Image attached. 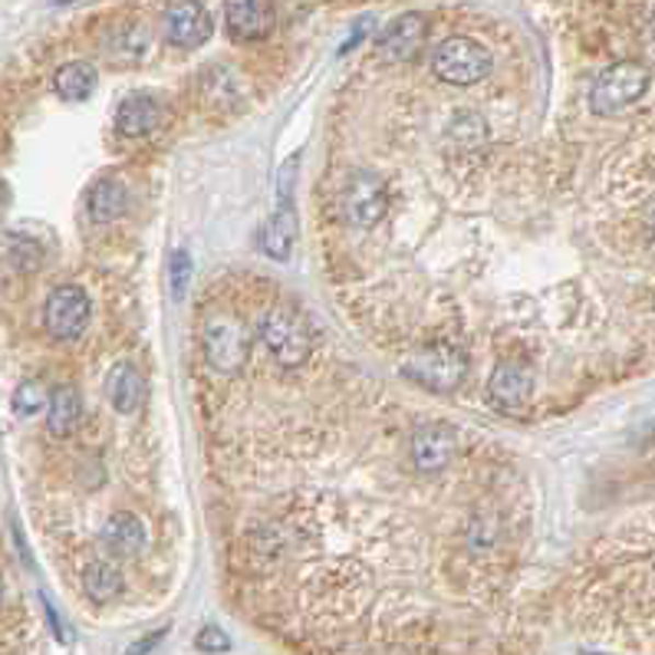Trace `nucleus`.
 <instances>
[{
  "instance_id": "13",
  "label": "nucleus",
  "mask_w": 655,
  "mask_h": 655,
  "mask_svg": "<svg viewBox=\"0 0 655 655\" xmlns=\"http://www.w3.org/2000/svg\"><path fill=\"white\" fill-rule=\"evenodd\" d=\"M198 100L211 113H238L248 100V87L234 67H208L198 77Z\"/></svg>"
},
{
  "instance_id": "17",
  "label": "nucleus",
  "mask_w": 655,
  "mask_h": 655,
  "mask_svg": "<svg viewBox=\"0 0 655 655\" xmlns=\"http://www.w3.org/2000/svg\"><path fill=\"white\" fill-rule=\"evenodd\" d=\"M83 399L73 386H57L47 399V428L54 438H70L80 428Z\"/></svg>"
},
{
  "instance_id": "26",
  "label": "nucleus",
  "mask_w": 655,
  "mask_h": 655,
  "mask_svg": "<svg viewBox=\"0 0 655 655\" xmlns=\"http://www.w3.org/2000/svg\"><path fill=\"white\" fill-rule=\"evenodd\" d=\"M188 284H192V257H188V251H175V257H172V294H175V300H185Z\"/></svg>"
},
{
  "instance_id": "12",
  "label": "nucleus",
  "mask_w": 655,
  "mask_h": 655,
  "mask_svg": "<svg viewBox=\"0 0 655 655\" xmlns=\"http://www.w3.org/2000/svg\"><path fill=\"white\" fill-rule=\"evenodd\" d=\"M425 37H428V18L425 14H402L382 31L379 57L386 64H405L422 50Z\"/></svg>"
},
{
  "instance_id": "8",
  "label": "nucleus",
  "mask_w": 655,
  "mask_h": 655,
  "mask_svg": "<svg viewBox=\"0 0 655 655\" xmlns=\"http://www.w3.org/2000/svg\"><path fill=\"white\" fill-rule=\"evenodd\" d=\"M211 34H215V21H211L208 8L198 4V0H182V4L169 8L162 18V37L179 50H195V47L208 44Z\"/></svg>"
},
{
  "instance_id": "19",
  "label": "nucleus",
  "mask_w": 655,
  "mask_h": 655,
  "mask_svg": "<svg viewBox=\"0 0 655 655\" xmlns=\"http://www.w3.org/2000/svg\"><path fill=\"white\" fill-rule=\"evenodd\" d=\"M96 83H100V73H96V67H93L90 60L64 64V67L57 70V77H54V90H57V96H64V100H70V103H83V100H90L93 90H96Z\"/></svg>"
},
{
  "instance_id": "9",
  "label": "nucleus",
  "mask_w": 655,
  "mask_h": 655,
  "mask_svg": "<svg viewBox=\"0 0 655 655\" xmlns=\"http://www.w3.org/2000/svg\"><path fill=\"white\" fill-rule=\"evenodd\" d=\"M277 24L274 0H228L225 4V27L238 44L264 41Z\"/></svg>"
},
{
  "instance_id": "2",
  "label": "nucleus",
  "mask_w": 655,
  "mask_h": 655,
  "mask_svg": "<svg viewBox=\"0 0 655 655\" xmlns=\"http://www.w3.org/2000/svg\"><path fill=\"white\" fill-rule=\"evenodd\" d=\"M257 333H261V343L267 346V353L280 366L294 369V366H303L310 359L313 340H310L307 320L297 310H290V307H271L261 317Z\"/></svg>"
},
{
  "instance_id": "5",
  "label": "nucleus",
  "mask_w": 655,
  "mask_h": 655,
  "mask_svg": "<svg viewBox=\"0 0 655 655\" xmlns=\"http://www.w3.org/2000/svg\"><path fill=\"white\" fill-rule=\"evenodd\" d=\"M402 372L428 392H455L468 376V359L461 349H455L448 343H435V346L418 349L402 366Z\"/></svg>"
},
{
  "instance_id": "6",
  "label": "nucleus",
  "mask_w": 655,
  "mask_h": 655,
  "mask_svg": "<svg viewBox=\"0 0 655 655\" xmlns=\"http://www.w3.org/2000/svg\"><path fill=\"white\" fill-rule=\"evenodd\" d=\"M90 317H93V303H90V294L80 284L54 287L47 303H44V326L60 343L80 340L90 326Z\"/></svg>"
},
{
  "instance_id": "28",
  "label": "nucleus",
  "mask_w": 655,
  "mask_h": 655,
  "mask_svg": "<svg viewBox=\"0 0 655 655\" xmlns=\"http://www.w3.org/2000/svg\"><path fill=\"white\" fill-rule=\"evenodd\" d=\"M162 639H165V629H159V632H152V635L139 639L136 645H129V652H126V655H146V652H152V648H156Z\"/></svg>"
},
{
  "instance_id": "18",
  "label": "nucleus",
  "mask_w": 655,
  "mask_h": 655,
  "mask_svg": "<svg viewBox=\"0 0 655 655\" xmlns=\"http://www.w3.org/2000/svg\"><path fill=\"white\" fill-rule=\"evenodd\" d=\"M294 244H297V218H294V208L290 202H284L264 225L261 231V248L267 257L274 261H290L294 254Z\"/></svg>"
},
{
  "instance_id": "15",
  "label": "nucleus",
  "mask_w": 655,
  "mask_h": 655,
  "mask_svg": "<svg viewBox=\"0 0 655 655\" xmlns=\"http://www.w3.org/2000/svg\"><path fill=\"white\" fill-rule=\"evenodd\" d=\"M129 211V185L119 175H100L87 188V215L93 225H113Z\"/></svg>"
},
{
  "instance_id": "31",
  "label": "nucleus",
  "mask_w": 655,
  "mask_h": 655,
  "mask_svg": "<svg viewBox=\"0 0 655 655\" xmlns=\"http://www.w3.org/2000/svg\"><path fill=\"white\" fill-rule=\"evenodd\" d=\"M0 596H4V583H0Z\"/></svg>"
},
{
  "instance_id": "30",
  "label": "nucleus",
  "mask_w": 655,
  "mask_h": 655,
  "mask_svg": "<svg viewBox=\"0 0 655 655\" xmlns=\"http://www.w3.org/2000/svg\"><path fill=\"white\" fill-rule=\"evenodd\" d=\"M648 34H652V54H655V8H652V18H648Z\"/></svg>"
},
{
  "instance_id": "3",
  "label": "nucleus",
  "mask_w": 655,
  "mask_h": 655,
  "mask_svg": "<svg viewBox=\"0 0 655 655\" xmlns=\"http://www.w3.org/2000/svg\"><path fill=\"white\" fill-rule=\"evenodd\" d=\"M205 363L221 372V376H234L244 369V363L251 359V333L248 323L234 313H215L205 323Z\"/></svg>"
},
{
  "instance_id": "22",
  "label": "nucleus",
  "mask_w": 655,
  "mask_h": 655,
  "mask_svg": "<svg viewBox=\"0 0 655 655\" xmlns=\"http://www.w3.org/2000/svg\"><path fill=\"white\" fill-rule=\"evenodd\" d=\"M83 593L93 599V602H110L123 593V573L116 563L110 560H93L87 570H83Z\"/></svg>"
},
{
  "instance_id": "21",
  "label": "nucleus",
  "mask_w": 655,
  "mask_h": 655,
  "mask_svg": "<svg viewBox=\"0 0 655 655\" xmlns=\"http://www.w3.org/2000/svg\"><path fill=\"white\" fill-rule=\"evenodd\" d=\"M149 50H152V34H149L146 27H136V24L116 27V31L110 34V41H106V54H110L116 64H129V67L142 64V60L149 57Z\"/></svg>"
},
{
  "instance_id": "32",
  "label": "nucleus",
  "mask_w": 655,
  "mask_h": 655,
  "mask_svg": "<svg viewBox=\"0 0 655 655\" xmlns=\"http://www.w3.org/2000/svg\"><path fill=\"white\" fill-rule=\"evenodd\" d=\"M60 4H70V0H60Z\"/></svg>"
},
{
  "instance_id": "4",
  "label": "nucleus",
  "mask_w": 655,
  "mask_h": 655,
  "mask_svg": "<svg viewBox=\"0 0 655 655\" xmlns=\"http://www.w3.org/2000/svg\"><path fill=\"white\" fill-rule=\"evenodd\" d=\"M494 70L491 54L471 37H448L432 54V73L448 87H474Z\"/></svg>"
},
{
  "instance_id": "14",
  "label": "nucleus",
  "mask_w": 655,
  "mask_h": 655,
  "mask_svg": "<svg viewBox=\"0 0 655 655\" xmlns=\"http://www.w3.org/2000/svg\"><path fill=\"white\" fill-rule=\"evenodd\" d=\"M165 123V106L152 93H129L116 106V133L126 139H146Z\"/></svg>"
},
{
  "instance_id": "10",
  "label": "nucleus",
  "mask_w": 655,
  "mask_h": 655,
  "mask_svg": "<svg viewBox=\"0 0 655 655\" xmlns=\"http://www.w3.org/2000/svg\"><path fill=\"white\" fill-rule=\"evenodd\" d=\"M533 392V372L520 359H501L491 372L487 395L501 412H517L530 402Z\"/></svg>"
},
{
  "instance_id": "1",
  "label": "nucleus",
  "mask_w": 655,
  "mask_h": 655,
  "mask_svg": "<svg viewBox=\"0 0 655 655\" xmlns=\"http://www.w3.org/2000/svg\"><path fill=\"white\" fill-rule=\"evenodd\" d=\"M648 83H652V73L642 64H632V60L612 64L589 87V110L602 119L619 116L645 96Z\"/></svg>"
},
{
  "instance_id": "25",
  "label": "nucleus",
  "mask_w": 655,
  "mask_h": 655,
  "mask_svg": "<svg viewBox=\"0 0 655 655\" xmlns=\"http://www.w3.org/2000/svg\"><path fill=\"white\" fill-rule=\"evenodd\" d=\"M451 136H455L461 146H481V142L487 139V126H484L481 116L464 113V116H458V119L451 123Z\"/></svg>"
},
{
  "instance_id": "27",
  "label": "nucleus",
  "mask_w": 655,
  "mask_h": 655,
  "mask_svg": "<svg viewBox=\"0 0 655 655\" xmlns=\"http://www.w3.org/2000/svg\"><path fill=\"white\" fill-rule=\"evenodd\" d=\"M195 645H198L202 652H228V648H231V639H228L225 629H218V625H205V629L195 635Z\"/></svg>"
},
{
  "instance_id": "7",
  "label": "nucleus",
  "mask_w": 655,
  "mask_h": 655,
  "mask_svg": "<svg viewBox=\"0 0 655 655\" xmlns=\"http://www.w3.org/2000/svg\"><path fill=\"white\" fill-rule=\"evenodd\" d=\"M389 208V188L372 172H356L343 192V211L353 228H376L386 218Z\"/></svg>"
},
{
  "instance_id": "20",
  "label": "nucleus",
  "mask_w": 655,
  "mask_h": 655,
  "mask_svg": "<svg viewBox=\"0 0 655 655\" xmlns=\"http://www.w3.org/2000/svg\"><path fill=\"white\" fill-rule=\"evenodd\" d=\"M103 543L119 556H133L146 547V527L136 514H113L103 527Z\"/></svg>"
},
{
  "instance_id": "11",
  "label": "nucleus",
  "mask_w": 655,
  "mask_h": 655,
  "mask_svg": "<svg viewBox=\"0 0 655 655\" xmlns=\"http://www.w3.org/2000/svg\"><path fill=\"white\" fill-rule=\"evenodd\" d=\"M455 448H458V441H455V432L448 425L425 422L412 435V464L422 474H435V471H441V468L451 464Z\"/></svg>"
},
{
  "instance_id": "23",
  "label": "nucleus",
  "mask_w": 655,
  "mask_h": 655,
  "mask_svg": "<svg viewBox=\"0 0 655 655\" xmlns=\"http://www.w3.org/2000/svg\"><path fill=\"white\" fill-rule=\"evenodd\" d=\"M4 254H8V261H11L18 271H37V267H41V261H44V251H41V244H37V241H31L27 234H11V238H8V244H4Z\"/></svg>"
},
{
  "instance_id": "16",
  "label": "nucleus",
  "mask_w": 655,
  "mask_h": 655,
  "mask_svg": "<svg viewBox=\"0 0 655 655\" xmlns=\"http://www.w3.org/2000/svg\"><path fill=\"white\" fill-rule=\"evenodd\" d=\"M106 399H110V405L119 415H133V412L142 409V402H146V379L136 369V363L123 359V363H116L110 369V376H106Z\"/></svg>"
},
{
  "instance_id": "24",
  "label": "nucleus",
  "mask_w": 655,
  "mask_h": 655,
  "mask_svg": "<svg viewBox=\"0 0 655 655\" xmlns=\"http://www.w3.org/2000/svg\"><path fill=\"white\" fill-rule=\"evenodd\" d=\"M47 389L37 382V379H27V382H21L18 386V392H14V412L18 415H37V412H44L47 409Z\"/></svg>"
},
{
  "instance_id": "29",
  "label": "nucleus",
  "mask_w": 655,
  "mask_h": 655,
  "mask_svg": "<svg viewBox=\"0 0 655 655\" xmlns=\"http://www.w3.org/2000/svg\"><path fill=\"white\" fill-rule=\"evenodd\" d=\"M4 208H8V185L0 182V215H4Z\"/></svg>"
}]
</instances>
